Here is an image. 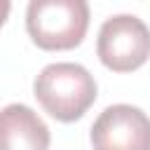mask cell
<instances>
[{"mask_svg":"<svg viewBox=\"0 0 150 150\" xmlns=\"http://www.w3.org/2000/svg\"><path fill=\"white\" fill-rule=\"evenodd\" d=\"M35 98L59 122L80 120L96 101V82L80 63H52L35 77Z\"/></svg>","mask_w":150,"mask_h":150,"instance_id":"obj_1","label":"cell"},{"mask_svg":"<svg viewBox=\"0 0 150 150\" xmlns=\"http://www.w3.org/2000/svg\"><path fill=\"white\" fill-rule=\"evenodd\" d=\"M26 28L40 49H73L87 35L89 5L87 0H30Z\"/></svg>","mask_w":150,"mask_h":150,"instance_id":"obj_2","label":"cell"},{"mask_svg":"<svg viewBox=\"0 0 150 150\" xmlns=\"http://www.w3.org/2000/svg\"><path fill=\"white\" fill-rule=\"evenodd\" d=\"M94 150H150V117L134 105L105 108L91 124Z\"/></svg>","mask_w":150,"mask_h":150,"instance_id":"obj_4","label":"cell"},{"mask_svg":"<svg viewBox=\"0 0 150 150\" xmlns=\"http://www.w3.org/2000/svg\"><path fill=\"white\" fill-rule=\"evenodd\" d=\"M0 150H49V129L23 103L0 110Z\"/></svg>","mask_w":150,"mask_h":150,"instance_id":"obj_5","label":"cell"},{"mask_svg":"<svg viewBox=\"0 0 150 150\" xmlns=\"http://www.w3.org/2000/svg\"><path fill=\"white\" fill-rule=\"evenodd\" d=\"M9 7H12L9 0H0V26L7 21V16H9Z\"/></svg>","mask_w":150,"mask_h":150,"instance_id":"obj_6","label":"cell"},{"mask_svg":"<svg viewBox=\"0 0 150 150\" xmlns=\"http://www.w3.org/2000/svg\"><path fill=\"white\" fill-rule=\"evenodd\" d=\"M101 63L115 73H131L150 56V30L134 14H115L103 21L96 40Z\"/></svg>","mask_w":150,"mask_h":150,"instance_id":"obj_3","label":"cell"}]
</instances>
